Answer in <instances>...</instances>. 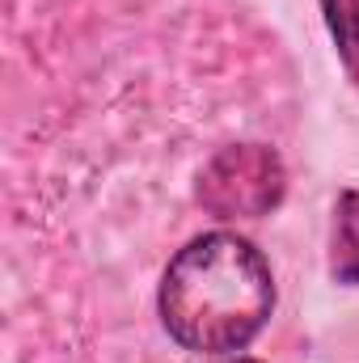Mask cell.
<instances>
[{
	"label": "cell",
	"instance_id": "cell-1",
	"mask_svg": "<svg viewBox=\"0 0 359 363\" xmlns=\"http://www.w3.org/2000/svg\"><path fill=\"white\" fill-rule=\"evenodd\" d=\"M275 308V283L263 254L233 237H199L170 262L161 283L165 330L186 351L228 355L241 351Z\"/></svg>",
	"mask_w": 359,
	"mask_h": 363
},
{
	"label": "cell",
	"instance_id": "cell-3",
	"mask_svg": "<svg viewBox=\"0 0 359 363\" xmlns=\"http://www.w3.org/2000/svg\"><path fill=\"white\" fill-rule=\"evenodd\" d=\"M334 274L343 283H359V194L338 199V220H334Z\"/></svg>",
	"mask_w": 359,
	"mask_h": 363
},
{
	"label": "cell",
	"instance_id": "cell-2",
	"mask_svg": "<svg viewBox=\"0 0 359 363\" xmlns=\"http://www.w3.org/2000/svg\"><path fill=\"white\" fill-rule=\"evenodd\" d=\"M199 199L220 220H258L283 199V165L258 144L224 148L203 165Z\"/></svg>",
	"mask_w": 359,
	"mask_h": 363
},
{
	"label": "cell",
	"instance_id": "cell-5",
	"mask_svg": "<svg viewBox=\"0 0 359 363\" xmlns=\"http://www.w3.org/2000/svg\"><path fill=\"white\" fill-rule=\"evenodd\" d=\"M237 363H250V359H237Z\"/></svg>",
	"mask_w": 359,
	"mask_h": 363
},
{
	"label": "cell",
	"instance_id": "cell-4",
	"mask_svg": "<svg viewBox=\"0 0 359 363\" xmlns=\"http://www.w3.org/2000/svg\"><path fill=\"white\" fill-rule=\"evenodd\" d=\"M321 9H326L330 34L338 43L343 68L351 72V81L359 85V0H321Z\"/></svg>",
	"mask_w": 359,
	"mask_h": 363
}]
</instances>
